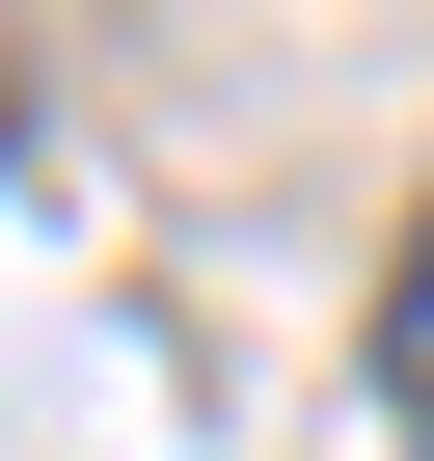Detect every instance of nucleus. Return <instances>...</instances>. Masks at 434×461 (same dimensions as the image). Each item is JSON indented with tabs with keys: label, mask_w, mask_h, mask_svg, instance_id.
Returning <instances> with one entry per match:
<instances>
[{
	"label": "nucleus",
	"mask_w": 434,
	"mask_h": 461,
	"mask_svg": "<svg viewBox=\"0 0 434 461\" xmlns=\"http://www.w3.org/2000/svg\"><path fill=\"white\" fill-rule=\"evenodd\" d=\"M380 434H434V245L380 272Z\"/></svg>",
	"instance_id": "obj_1"
}]
</instances>
